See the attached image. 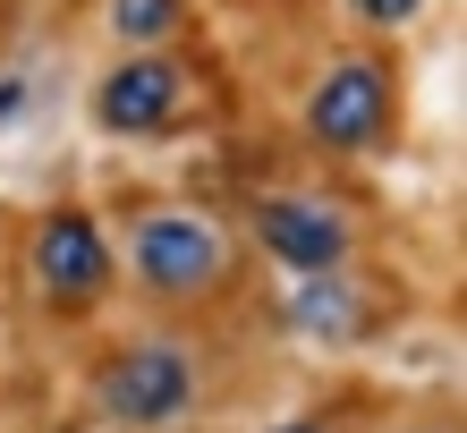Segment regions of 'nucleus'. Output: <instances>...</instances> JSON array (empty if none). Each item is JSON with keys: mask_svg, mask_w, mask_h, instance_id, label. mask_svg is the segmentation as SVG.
I'll return each instance as SVG.
<instances>
[{"mask_svg": "<svg viewBox=\"0 0 467 433\" xmlns=\"http://www.w3.org/2000/svg\"><path fill=\"white\" fill-rule=\"evenodd\" d=\"M196 383H204V366H196L187 340H128L94 374V408L111 425L153 433V425H179L187 408H196Z\"/></svg>", "mask_w": 467, "mask_h": 433, "instance_id": "nucleus-1", "label": "nucleus"}, {"mask_svg": "<svg viewBox=\"0 0 467 433\" xmlns=\"http://www.w3.org/2000/svg\"><path fill=\"white\" fill-rule=\"evenodd\" d=\"M128 263H136V281H145L161 306H196V297L230 273V247H222V230H213L204 212L161 204V212H145V222L128 230Z\"/></svg>", "mask_w": 467, "mask_h": 433, "instance_id": "nucleus-2", "label": "nucleus"}, {"mask_svg": "<svg viewBox=\"0 0 467 433\" xmlns=\"http://www.w3.org/2000/svg\"><path fill=\"white\" fill-rule=\"evenodd\" d=\"M391 128V68L382 60H332L306 94V137L323 153H366Z\"/></svg>", "mask_w": 467, "mask_h": 433, "instance_id": "nucleus-3", "label": "nucleus"}, {"mask_svg": "<svg viewBox=\"0 0 467 433\" xmlns=\"http://www.w3.org/2000/svg\"><path fill=\"white\" fill-rule=\"evenodd\" d=\"M26 263H35V289L51 297V306H94L102 289H111V238H102L94 212H43L35 222V247H26Z\"/></svg>", "mask_w": 467, "mask_h": 433, "instance_id": "nucleus-4", "label": "nucleus"}, {"mask_svg": "<svg viewBox=\"0 0 467 433\" xmlns=\"http://www.w3.org/2000/svg\"><path fill=\"white\" fill-rule=\"evenodd\" d=\"M255 247L272 263H289L297 281H323V273H340V263H348L357 230H348V212L323 204V196H264L255 204Z\"/></svg>", "mask_w": 467, "mask_h": 433, "instance_id": "nucleus-5", "label": "nucleus"}, {"mask_svg": "<svg viewBox=\"0 0 467 433\" xmlns=\"http://www.w3.org/2000/svg\"><path fill=\"white\" fill-rule=\"evenodd\" d=\"M179 111H187V68L171 51H128L94 86V119L111 137H161V128H179Z\"/></svg>", "mask_w": 467, "mask_h": 433, "instance_id": "nucleus-6", "label": "nucleus"}, {"mask_svg": "<svg viewBox=\"0 0 467 433\" xmlns=\"http://www.w3.org/2000/svg\"><path fill=\"white\" fill-rule=\"evenodd\" d=\"M187 26V0H111V35L136 51H161Z\"/></svg>", "mask_w": 467, "mask_h": 433, "instance_id": "nucleus-7", "label": "nucleus"}, {"mask_svg": "<svg viewBox=\"0 0 467 433\" xmlns=\"http://www.w3.org/2000/svg\"><path fill=\"white\" fill-rule=\"evenodd\" d=\"M297 332H348V289H340V273H323V281H306L297 289Z\"/></svg>", "mask_w": 467, "mask_h": 433, "instance_id": "nucleus-8", "label": "nucleus"}, {"mask_svg": "<svg viewBox=\"0 0 467 433\" xmlns=\"http://www.w3.org/2000/svg\"><path fill=\"white\" fill-rule=\"evenodd\" d=\"M348 9L366 17V26H408V17L425 9V0H348Z\"/></svg>", "mask_w": 467, "mask_h": 433, "instance_id": "nucleus-9", "label": "nucleus"}, {"mask_svg": "<svg viewBox=\"0 0 467 433\" xmlns=\"http://www.w3.org/2000/svg\"><path fill=\"white\" fill-rule=\"evenodd\" d=\"M17 94H26V86H9V77H0V111H17Z\"/></svg>", "mask_w": 467, "mask_h": 433, "instance_id": "nucleus-10", "label": "nucleus"}, {"mask_svg": "<svg viewBox=\"0 0 467 433\" xmlns=\"http://www.w3.org/2000/svg\"><path fill=\"white\" fill-rule=\"evenodd\" d=\"M272 433H332V425H272Z\"/></svg>", "mask_w": 467, "mask_h": 433, "instance_id": "nucleus-11", "label": "nucleus"}]
</instances>
